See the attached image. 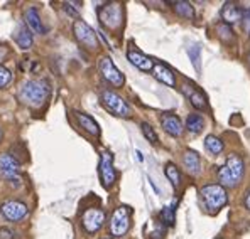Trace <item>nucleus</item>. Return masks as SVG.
I'll return each mask as SVG.
<instances>
[{"instance_id": "f257e3e1", "label": "nucleus", "mask_w": 250, "mask_h": 239, "mask_svg": "<svg viewBox=\"0 0 250 239\" xmlns=\"http://www.w3.org/2000/svg\"><path fill=\"white\" fill-rule=\"evenodd\" d=\"M21 100L25 105L32 106V108H39L41 105H44V101L49 96V84L46 81H39V79H31L25 81L21 88L19 93Z\"/></svg>"}, {"instance_id": "f03ea898", "label": "nucleus", "mask_w": 250, "mask_h": 239, "mask_svg": "<svg viewBox=\"0 0 250 239\" xmlns=\"http://www.w3.org/2000/svg\"><path fill=\"white\" fill-rule=\"evenodd\" d=\"M245 165L244 160L237 155V153H231L227 160L225 165L218 168V180L222 182V187H235L244 177Z\"/></svg>"}, {"instance_id": "7ed1b4c3", "label": "nucleus", "mask_w": 250, "mask_h": 239, "mask_svg": "<svg viewBox=\"0 0 250 239\" xmlns=\"http://www.w3.org/2000/svg\"><path fill=\"white\" fill-rule=\"evenodd\" d=\"M98 19H100V22L105 27L112 29V31H117V29H120V25H122V22H124L122 5L117 2L105 3L104 7L98 9Z\"/></svg>"}, {"instance_id": "20e7f679", "label": "nucleus", "mask_w": 250, "mask_h": 239, "mask_svg": "<svg viewBox=\"0 0 250 239\" xmlns=\"http://www.w3.org/2000/svg\"><path fill=\"white\" fill-rule=\"evenodd\" d=\"M201 199L205 201L208 209L211 211H218L223 205L227 204L229 197H227V190L225 187L216 185V184H209V185H205L201 189Z\"/></svg>"}, {"instance_id": "39448f33", "label": "nucleus", "mask_w": 250, "mask_h": 239, "mask_svg": "<svg viewBox=\"0 0 250 239\" xmlns=\"http://www.w3.org/2000/svg\"><path fill=\"white\" fill-rule=\"evenodd\" d=\"M128 227H130V209L127 205H120L110 218V233L112 236L120 238L127 233Z\"/></svg>"}, {"instance_id": "423d86ee", "label": "nucleus", "mask_w": 250, "mask_h": 239, "mask_svg": "<svg viewBox=\"0 0 250 239\" xmlns=\"http://www.w3.org/2000/svg\"><path fill=\"white\" fill-rule=\"evenodd\" d=\"M102 105L115 116H124V118L130 116V106L124 101V98H120L119 94L113 93V91L106 90L102 93Z\"/></svg>"}, {"instance_id": "0eeeda50", "label": "nucleus", "mask_w": 250, "mask_h": 239, "mask_svg": "<svg viewBox=\"0 0 250 239\" xmlns=\"http://www.w3.org/2000/svg\"><path fill=\"white\" fill-rule=\"evenodd\" d=\"M73 32H75V37L78 39L80 44H83L88 49H97L98 47V39L95 31L83 20H76L75 25H73Z\"/></svg>"}, {"instance_id": "6e6552de", "label": "nucleus", "mask_w": 250, "mask_h": 239, "mask_svg": "<svg viewBox=\"0 0 250 239\" xmlns=\"http://www.w3.org/2000/svg\"><path fill=\"white\" fill-rule=\"evenodd\" d=\"M105 224V212L98 207H90L83 212L82 216V226L86 233L93 234L97 231L102 229V226Z\"/></svg>"}, {"instance_id": "1a4fd4ad", "label": "nucleus", "mask_w": 250, "mask_h": 239, "mask_svg": "<svg viewBox=\"0 0 250 239\" xmlns=\"http://www.w3.org/2000/svg\"><path fill=\"white\" fill-rule=\"evenodd\" d=\"M98 69H100L102 76H104L112 86H115V88L124 86V83H125L124 74L115 68V64H113L110 57H106V56L102 57V59L98 61Z\"/></svg>"}, {"instance_id": "9d476101", "label": "nucleus", "mask_w": 250, "mask_h": 239, "mask_svg": "<svg viewBox=\"0 0 250 239\" xmlns=\"http://www.w3.org/2000/svg\"><path fill=\"white\" fill-rule=\"evenodd\" d=\"M181 90H183V93L186 94V98L189 100L191 105H193L196 110H208L207 96H205V93L194 83H191V81H186V83L181 86Z\"/></svg>"}, {"instance_id": "9b49d317", "label": "nucleus", "mask_w": 250, "mask_h": 239, "mask_svg": "<svg viewBox=\"0 0 250 239\" xmlns=\"http://www.w3.org/2000/svg\"><path fill=\"white\" fill-rule=\"evenodd\" d=\"M0 212H2V216L5 219L17 222V221L24 219L25 216H27V205L21 201H7L2 204Z\"/></svg>"}, {"instance_id": "f8f14e48", "label": "nucleus", "mask_w": 250, "mask_h": 239, "mask_svg": "<svg viewBox=\"0 0 250 239\" xmlns=\"http://www.w3.org/2000/svg\"><path fill=\"white\" fill-rule=\"evenodd\" d=\"M100 179L102 184L106 189L113 185L117 179V172L113 168V159H112V153L110 152H104L102 153V160H100Z\"/></svg>"}, {"instance_id": "ddd939ff", "label": "nucleus", "mask_w": 250, "mask_h": 239, "mask_svg": "<svg viewBox=\"0 0 250 239\" xmlns=\"http://www.w3.org/2000/svg\"><path fill=\"white\" fill-rule=\"evenodd\" d=\"M19 170H21V164L16 157L10 155V153H2L0 155V172H2L3 177L9 180L17 179Z\"/></svg>"}, {"instance_id": "4468645a", "label": "nucleus", "mask_w": 250, "mask_h": 239, "mask_svg": "<svg viewBox=\"0 0 250 239\" xmlns=\"http://www.w3.org/2000/svg\"><path fill=\"white\" fill-rule=\"evenodd\" d=\"M161 125H163V128L169 135H172V137H181L183 123L176 115H172V113H164V115L161 116Z\"/></svg>"}, {"instance_id": "2eb2a0df", "label": "nucleus", "mask_w": 250, "mask_h": 239, "mask_svg": "<svg viewBox=\"0 0 250 239\" xmlns=\"http://www.w3.org/2000/svg\"><path fill=\"white\" fill-rule=\"evenodd\" d=\"M222 17L225 20V24H235V22H240L244 17V10L240 9V5L235 2H227L222 7Z\"/></svg>"}, {"instance_id": "dca6fc26", "label": "nucleus", "mask_w": 250, "mask_h": 239, "mask_svg": "<svg viewBox=\"0 0 250 239\" xmlns=\"http://www.w3.org/2000/svg\"><path fill=\"white\" fill-rule=\"evenodd\" d=\"M127 57H128V61L135 66V68L142 69V71H150V69H154V61L150 59V57L144 56L142 53H139V51L130 49L127 53Z\"/></svg>"}, {"instance_id": "f3484780", "label": "nucleus", "mask_w": 250, "mask_h": 239, "mask_svg": "<svg viewBox=\"0 0 250 239\" xmlns=\"http://www.w3.org/2000/svg\"><path fill=\"white\" fill-rule=\"evenodd\" d=\"M152 73H154V76H156V79H159L161 83L167 84V86H176L174 73H172L171 69L167 68V66H164V64H161V62H157V64H154Z\"/></svg>"}, {"instance_id": "a211bd4d", "label": "nucleus", "mask_w": 250, "mask_h": 239, "mask_svg": "<svg viewBox=\"0 0 250 239\" xmlns=\"http://www.w3.org/2000/svg\"><path fill=\"white\" fill-rule=\"evenodd\" d=\"M75 116H76V120H78L80 127H82L84 131H88V133L93 135V137L100 135V127H98V123L91 118V116L84 115V113H80V111H75Z\"/></svg>"}, {"instance_id": "6ab92c4d", "label": "nucleus", "mask_w": 250, "mask_h": 239, "mask_svg": "<svg viewBox=\"0 0 250 239\" xmlns=\"http://www.w3.org/2000/svg\"><path fill=\"white\" fill-rule=\"evenodd\" d=\"M25 25H27L32 32H36V34H44V32H46V29L42 27L41 17H39L38 10H36L34 7L27 9V12H25Z\"/></svg>"}, {"instance_id": "aec40b11", "label": "nucleus", "mask_w": 250, "mask_h": 239, "mask_svg": "<svg viewBox=\"0 0 250 239\" xmlns=\"http://www.w3.org/2000/svg\"><path fill=\"white\" fill-rule=\"evenodd\" d=\"M183 162H185V167L188 168L191 175H198L201 172V160H200V155L193 150H188L183 157Z\"/></svg>"}, {"instance_id": "412c9836", "label": "nucleus", "mask_w": 250, "mask_h": 239, "mask_svg": "<svg viewBox=\"0 0 250 239\" xmlns=\"http://www.w3.org/2000/svg\"><path fill=\"white\" fill-rule=\"evenodd\" d=\"M171 5L178 16L186 17V19H194V9L191 7L189 2H186V0H176V2H171Z\"/></svg>"}, {"instance_id": "4be33fe9", "label": "nucleus", "mask_w": 250, "mask_h": 239, "mask_svg": "<svg viewBox=\"0 0 250 239\" xmlns=\"http://www.w3.org/2000/svg\"><path fill=\"white\" fill-rule=\"evenodd\" d=\"M16 42L19 44L21 49H29L32 46V34L29 32L27 25H21L16 34Z\"/></svg>"}, {"instance_id": "5701e85b", "label": "nucleus", "mask_w": 250, "mask_h": 239, "mask_svg": "<svg viewBox=\"0 0 250 239\" xmlns=\"http://www.w3.org/2000/svg\"><path fill=\"white\" fill-rule=\"evenodd\" d=\"M186 128L189 131H193V133H200L201 130L205 128V120L201 118V115H189L186 120Z\"/></svg>"}, {"instance_id": "b1692460", "label": "nucleus", "mask_w": 250, "mask_h": 239, "mask_svg": "<svg viewBox=\"0 0 250 239\" xmlns=\"http://www.w3.org/2000/svg\"><path fill=\"white\" fill-rule=\"evenodd\" d=\"M205 148L211 152L213 155H218V153L223 152V142L220 138L213 137V135H208L207 140H205Z\"/></svg>"}, {"instance_id": "393cba45", "label": "nucleus", "mask_w": 250, "mask_h": 239, "mask_svg": "<svg viewBox=\"0 0 250 239\" xmlns=\"http://www.w3.org/2000/svg\"><path fill=\"white\" fill-rule=\"evenodd\" d=\"M166 177L169 179V182L172 184V187L178 190L179 185H181V174H179L178 167H176L174 164H167L166 165Z\"/></svg>"}, {"instance_id": "a878e982", "label": "nucleus", "mask_w": 250, "mask_h": 239, "mask_svg": "<svg viewBox=\"0 0 250 239\" xmlns=\"http://www.w3.org/2000/svg\"><path fill=\"white\" fill-rule=\"evenodd\" d=\"M161 221H163L166 226H172L174 224V205H167V207H164L163 211H161L159 214Z\"/></svg>"}, {"instance_id": "bb28decb", "label": "nucleus", "mask_w": 250, "mask_h": 239, "mask_svg": "<svg viewBox=\"0 0 250 239\" xmlns=\"http://www.w3.org/2000/svg\"><path fill=\"white\" fill-rule=\"evenodd\" d=\"M216 32L220 34V37H222L223 42H230V40H233V31L230 29L229 24L216 25Z\"/></svg>"}, {"instance_id": "cd10ccee", "label": "nucleus", "mask_w": 250, "mask_h": 239, "mask_svg": "<svg viewBox=\"0 0 250 239\" xmlns=\"http://www.w3.org/2000/svg\"><path fill=\"white\" fill-rule=\"evenodd\" d=\"M141 128H142V133H144V137L149 140L150 143H157V135H156V131H154V128L150 127L149 123H142L141 125Z\"/></svg>"}, {"instance_id": "c85d7f7f", "label": "nucleus", "mask_w": 250, "mask_h": 239, "mask_svg": "<svg viewBox=\"0 0 250 239\" xmlns=\"http://www.w3.org/2000/svg\"><path fill=\"white\" fill-rule=\"evenodd\" d=\"M10 78H12V74H10L9 69H5L3 66H0V88H3L5 84H9Z\"/></svg>"}, {"instance_id": "c756f323", "label": "nucleus", "mask_w": 250, "mask_h": 239, "mask_svg": "<svg viewBox=\"0 0 250 239\" xmlns=\"http://www.w3.org/2000/svg\"><path fill=\"white\" fill-rule=\"evenodd\" d=\"M242 24H244V29L247 31V34L250 36V9L244 10V17H242Z\"/></svg>"}, {"instance_id": "7c9ffc66", "label": "nucleus", "mask_w": 250, "mask_h": 239, "mask_svg": "<svg viewBox=\"0 0 250 239\" xmlns=\"http://www.w3.org/2000/svg\"><path fill=\"white\" fill-rule=\"evenodd\" d=\"M73 5H75L73 2H64V10H66V14H69L71 17H78V10L73 9Z\"/></svg>"}, {"instance_id": "2f4dec72", "label": "nucleus", "mask_w": 250, "mask_h": 239, "mask_svg": "<svg viewBox=\"0 0 250 239\" xmlns=\"http://www.w3.org/2000/svg\"><path fill=\"white\" fill-rule=\"evenodd\" d=\"M0 239H14V233L9 227H0Z\"/></svg>"}, {"instance_id": "473e14b6", "label": "nucleus", "mask_w": 250, "mask_h": 239, "mask_svg": "<svg viewBox=\"0 0 250 239\" xmlns=\"http://www.w3.org/2000/svg\"><path fill=\"white\" fill-rule=\"evenodd\" d=\"M7 57V49H3V47H0V61H3Z\"/></svg>"}, {"instance_id": "72a5a7b5", "label": "nucleus", "mask_w": 250, "mask_h": 239, "mask_svg": "<svg viewBox=\"0 0 250 239\" xmlns=\"http://www.w3.org/2000/svg\"><path fill=\"white\" fill-rule=\"evenodd\" d=\"M245 207L250 209V190L247 192V196H245Z\"/></svg>"}, {"instance_id": "f704fd0d", "label": "nucleus", "mask_w": 250, "mask_h": 239, "mask_svg": "<svg viewBox=\"0 0 250 239\" xmlns=\"http://www.w3.org/2000/svg\"><path fill=\"white\" fill-rule=\"evenodd\" d=\"M137 157H139V160H141V162H142V160H144V157H142V153H141V152H139V150H137Z\"/></svg>"}, {"instance_id": "c9c22d12", "label": "nucleus", "mask_w": 250, "mask_h": 239, "mask_svg": "<svg viewBox=\"0 0 250 239\" xmlns=\"http://www.w3.org/2000/svg\"><path fill=\"white\" fill-rule=\"evenodd\" d=\"M249 61H250V56H249Z\"/></svg>"}, {"instance_id": "e433bc0d", "label": "nucleus", "mask_w": 250, "mask_h": 239, "mask_svg": "<svg viewBox=\"0 0 250 239\" xmlns=\"http://www.w3.org/2000/svg\"><path fill=\"white\" fill-rule=\"evenodd\" d=\"M106 239H108V238H106Z\"/></svg>"}]
</instances>
